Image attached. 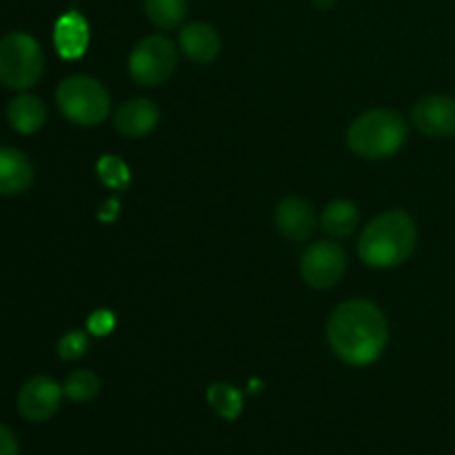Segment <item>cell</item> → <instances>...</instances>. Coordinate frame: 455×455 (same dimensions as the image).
Returning <instances> with one entry per match:
<instances>
[{"instance_id":"cell-1","label":"cell","mask_w":455,"mask_h":455,"mask_svg":"<svg viewBox=\"0 0 455 455\" xmlns=\"http://www.w3.org/2000/svg\"><path fill=\"white\" fill-rule=\"evenodd\" d=\"M327 340L342 363L351 367H367L385 354L389 342V323L380 307L363 298H354L331 311Z\"/></svg>"},{"instance_id":"cell-2","label":"cell","mask_w":455,"mask_h":455,"mask_svg":"<svg viewBox=\"0 0 455 455\" xmlns=\"http://www.w3.org/2000/svg\"><path fill=\"white\" fill-rule=\"evenodd\" d=\"M418 244V227L403 209L373 218L358 240L360 260L373 269H391L407 260Z\"/></svg>"},{"instance_id":"cell-3","label":"cell","mask_w":455,"mask_h":455,"mask_svg":"<svg viewBox=\"0 0 455 455\" xmlns=\"http://www.w3.org/2000/svg\"><path fill=\"white\" fill-rule=\"evenodd\" d=\"M409 138L407 120L394 109H371L351 123L347 145L364 160H382L398 154Z\"/></svg>"},{"instance_id":"cell-4","label":"cell","mask_w":455,"mask_h":455,"mask_svg":"<svg viewBox=\"0 0 455 455\" xmlns=\"http://www.w3.org/2000/svg\"><path fill=\"white\" fill-rule=\"evenodd\" d=\"M56 105L69 123L96 127L109 116L111 98L105 84L92 76L76 74L62 80L56 89Z\"/></svg>"},{"instance_id":"cell-5","label":"cell","mask_w":455,"mask_h":455,"mask_svg":"<svg viewBox=\"0 0 455 455\" xmlns=\"http://www.w3.org/2000/svg\"><path fill=\"white\" fill-rule=\"evenodd\" d=\"M44 71V53L38 40L13 31L0 40V83L16 92L34 87Z\"/></svg>"},{"instance_id":"cell-6","label":"cell","mask_w":455,"mask_h":455,"mask_svg":"<svg viewBox=\"0 0 455 455\" xmlns=\"http://www.w3.org/2000/svg\"><path fill=\"white\" fill-rule=\"evenodd\" d=\"M178 65L176 44L167 36H147L129 56V74L142 87H158L167 83Z\"/></svg>"},{"instance_id":"cell-7","label":"cell","mask_w":455,"mask_h":455,"mask_svg":"<svg viewBox=\"0 0 455 455\" xmlns=\"http://www.w3.org/2000/svg\"><path fill=\"white\" fill-rule=\"evenodd\" d=\"M347 271V253L340 244L320 240L311 244L300 260V274L309 287L329 289L336 287Z\"/></svg>"},{"instance_id":"cell-8","label":"cell","mask_w":455,"mask_h":455,"mask_svg":"<svg viewBox=\"0 0 455 455\" xmlns=\"http://www.w3.org/2000/svg\"><path fill=\"white\" fill-rule=\"evenodd\" d=\"M65 389L53 378L36 376L18 391V413L29 422H47L60 409Z\"/></svg>"},{"instance_id":"cell-9","label":"cell","mask_w":455,"mask_h":455,"mask_svg":"<svg viewBox=\"0 0 455 455\" xmlns=\"http://www.w3.org/2000/svg\"><path fill=\"white\" fill-rule=\"evenodd\" d=\"M411 118L425 136L444 138L455 136V98L427 96L413 105Z\"/></svg>"},{"instance_id":"cell-10","label":"cell","mask_w":455,"mask_h":455,"mask_svg":"<svg viewBox=\"0 0 455 455\" xmlns=\"http://www.w3.org/2000/svg\"><path fill=\"white\" fill-rule=\"evenodd\" d=\"M275 227L284 238L302 243L314 235L318 218L311 203H307L300 196H287L275 204Z\"/></svg>"},{"instance_id":"cell-11","label":"cell","mask_w":455,"mask_h":455,"mask_svg":"<svg viewBox=\"0 0 455 455\" xmlns=\"http://www.w3.org/2000/svg\"><path fill=\"white\" fill-rule=\"evenodd\" d=\"M160 123V109L149 98H132L118 107L114 116L116 132L127 138H142Z\"/></svg>"},{"instance_id":"cell-12","label":"cell","mask_w":455,"mask_h":455,"mask_svg":"<svg viewBox=\"0 0 455 455\" xmlns=\"http://www.w3.org/2000/svg\"><path fill=\"white\" fill-rule=\"evenodd\" d=\"M178 43H180L182 53L198 65L216 60L222 47L218 31L207 22H191V25L182 27Z\"/></svg>"},{"instance_id":"cell-13","label":"cell","mask_w":455,"mask_h":455,"mask_svg":"<svg viewBox=\"0 0 455 455\" xmlns=\"http://www.w3.org/2000/svg\"><path fill=\"white\" fill-rule=\"evenodd\" d=\"M34 182L31 160L13 147H0V196L25 194Z\"/></svg>"},{"instance_id":"cell-14","label":"cell","mask_w":455,"mask_h":455,"mask_svg":"<svg viewBox=\"0 0 455 455\" xmlns=\"http://www.w3.org/2000/svg\"><path fill=\"white\" fill-rule=\"evenodd\" d=\"M53 43H56L58 53L67 60H76L84 53L89 44V27L87 20L78 12H69L56 22L53 31Z\"/></svg>"},{"instance_id":"cell-15","label":"cell","mask_w":455,"mask_h":455,"mask_svg":"<svg viewBox=\"0 0 455 455\" xmlns=\"http://www.w3.org/2000/svg\"><path fill=\"white\" fill-rule=\"evenodd\" d=\"M7 120L18 133H36L43 129L44 120H47V109H44V102L38 96H31V93H20V96L13 98L7 107Z\"/></svg>"},{"instance_id":"cell-16","label":"cell","mask_w":455,"mask_h":455,"mask_svg":"<svg viewBox=\"0 0 455 455\" xmlns=\"http://www.w3.org/2000/svg\"><path fill=\"white\" fill-rule=\"evenodd\" d=\"M360 222L358 207L351 200H333L323 209L320 225L333 238H347L355 231Z\"/></svg>"},{"instance_id":"cell-17","label":"cell","mask_w":455,"mask_h":455,"mask_svg":"<svg viewBox=\"0 0 455 455\" xmlns=\"http://www.w3.org/2000/svg\"><path fill=\"white\" fill-rule=\"evenodd\" d=\"M187 12H189V0H145L147 18L160 29H176L178 25H182Z\"/></svg>"},{"instance_id":"cell-18","label":"cell","mask_w":455,"mask_h":455,"mask_svg":"<svg viewBox=\"0 0 455 455\" xmlns=\"http://www.w3.org/2000/svg\"><path fill=\"white\" fill-rule=\"evenodd\" d=\"M207 403L222 420H235L243 413V394L227 382H213L209 387Z\"/></svg>"},{"instance_id":"cell-19","label":"cell","mask_w":455,"mask_h":455,"mask_svg":"<svg viewBox=\"0 0 455 455\" xmlns=\"http://www.w3.org/2000/svg\"><path fill=\"white\" fill-rule=\"evenodd\" d=\"M100 378L96 376L89 369H78V371L69 373V378L65 380V395L71 403H92L100 394Z\"/></svg>"},{"instance_id":"cell-20","label":"cell","mask_w":455,"mask_h":455,"mask_svg":"<svg viewBox=\"0 0 455 455\" xmlns=\"http://www.w3.org/2000/svg\"><path fill=\"white\" fill-rule=\"evenodd\" d=\"M98 178L102 185L111 187V189H124L129 185V169L116 156H102L98 160Z\"/></svg>"},{"instance_id":"cell-21","label":"cell","mask_w":455,"mask_h":455,"mask_svg":"<svg viewBox=\"0 0 455 455\" xmlns=\"http://www.w3.org/2000/svg\"><path fill=\"white\" fill-rule=\"evenodd\" d=\"M89 349V338L84 331H69L65 333V336L60 338V342H58V355H60L62 360H78L83 358L84 354H87Z\"/></svg>"},{"instance_id":"cell-22","label":"cell","mask_w":455,"mask_h":455,"mask_svg":"<svg viewBox=\"0 0 455 455\" xmlns=\"http://www.w3.org/2000/svg\"><path fill=\"white\" fill-rule=\"evenodd\" d=\"M114 327H116V318L114 314L107 309L93 311L92 318L87 320V329L89 333H93V336H109Z\"/></svg>"},{"instance_id":"cell-23","label":"cell","mask_w":455,"mask_h":455,"mask_svg":"<svg viewBox=\"0 0 455 455\" xmlns=\"http://www.w3.org/2000/svg\"><path fill=\"white\" fill-rule=\"evenodd\" d=\"M0 455H20L16 435L4 425H0Z\"/></svg>"},{"instance_id":"cell-24","label":"cell","mask_w":455,"mask_h":455,"mask_svg":"<svg viewBox=\"0 0 455 455\" xmlns=\"http://www.w3.org/2000/svg\"><path fill=\"white\" fill-rule=\"evenodd\" d=\"M333 3H336V0H315V4H318V7H323V9H329Z\"/></svg>"}]
</instances>
